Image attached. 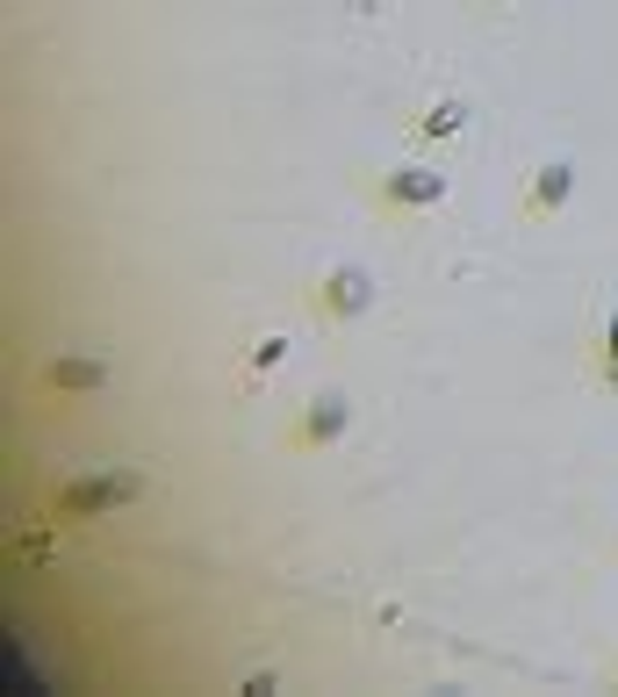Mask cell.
<instances>
[{
  "instance_id": "obj_5",
  "label": "cell",
  "mask_w": 618,
  "mask_h": 697,
  "mask_svg": "<svg viewBox=\"0 0 618 697\" xmlns=\"http://www.w3.org/2000/svg\"><path fill=\"white\" fill-rule=\"evenodd\" d=\"M568 194H576V159H547V165H533V180H525L518 216L547 223V216H561V209H568Z\"/></svg>"
},
{
  "instance_id": "obj_7",
  "label": "cell",
  "mask_w": 618,
  "mask_h": 697,
  "mask_svg": "<svg viewBox=\"0 0 618 697\" xmlns=\"http://www.w3.org/2000/svg\"><path fill=\"white\" fill-rule=\"evenodd\" d=\"M43 382L72 388V396H94V388H109V360H51V367H43Z\"/></svg>"
},
{
  "instance_id": "obj_1",
  "label": "cell",
  "mask_w": 618,
  "mask_h": 697,
  "mask_svg": "<svg viewBox=\"0 0 618 697\" xmlns=\"http://www.w3.org/2000/svg\"><path fill=\"white\" fill-rule=\"evenodd\" d=\"M353 424H359V411H353V396H345V388H316V396H303V411L288 417L281 446L303 453V461H316V453H338L345 438H353Z\"/></svg>"
},
{
  "instance_id": "obj_8",
  "label": "cell",
  "mask_w": 618,
  "mask_h": 697,
  "mask_svg": "<svg viewBox=\"0 0 618 697\" xmlns=\"http://www.w3.org/2000/svg\"><path fill=\"white\" fill-rule=\"evenodd\" d=\"M590 374H597L605 396H618V302L605 310V331H597V345H590Z\"/></svg>"
},
{
  "instance_id": "obj_4",
  "label": "cell",
  "mask_w": 618,
  "mask_h": 697,
  "mask_svg": "<svg viewBox=\"0 0 618 697\" xmlns=\"http://www.w3.org/2000/svg\"><path fill=\"white\" fill-rule=\"evenodd\" d=\"M144 496V475H130V467H115V475H94V482H72V489H58V518H101V511H123Z\"/></svg>"
},
{
  "instance_id": "obj_3",
  "label": "cell",
  "mask_w": 618,
  "mask_h": 697,
  "mask_svg": "<svg viewBox=\"0 0 618 697\" xmlns=\"http://www.w3.org/2000/svg\"><path fill=\"white\" fill-rule=\"evenodd\" d=\"M446 188H454V180H446L439 165H388V173L374 180V202H382L388 216H411V209H439Z\"/></svg>"
},
{
  "instance_id": "obj_9",
  "label": "cell",
  "mask_w": 618,
  "mask_h": 697,
  "mask_svg": "<svg viewBox=\"0 0 618 697\" xmlns=\"http://www.w3.org/2000/svg\"><path fill=\"white\" fill-rule=\"evenodd\" d=\"M288 360V339L281 331H266V339H252V360H245V382H266V374Z\"/></svg>"
},
{
  "instance_id": "obj_10",
  "label": "cell",
  "mask_w": 618,
  "mask_h": 697,
  "mask_svg": "<svg viewBox=\"0 0 618 697\" xmlns=\"http://www.w3.org/2000/svg\"><path fill=\"white\" fill-rule=\"evenodd\" d=\"M496 8H510V0H496Z\"/></svg>"
},
{
  "instance_id": "obj_2",
  "label": "cell",
  "mask_w": 618,
  "mask_h": 697,
  "mask_svg": "<svg viewBox=\"0 0 618 697\" xmlns=\"http://www.w3.org/2000/svg\"><path fill=\"white\" fill-rule=\"evenodd\" d=\"M310 302H316V316H324V324L345 331V324H359V316L382 302V287H374V274L359 260H338V266H324V274H316Z\"/></svg>"
},
{
  "instance_id": "obj_6",
  "label": "cell",
  "mask_w": 618,
  "mask_h": 697,
  "mask_svg": "<svg viewBox=\"0 0 618 697\" xmlns=\"http://www.w3.org/2000/svg\"><path fill=\"white\" fill-rule=\"evenodd\" d=\"M467 123H475V109L446 94V101H432V109H425V115L411 123V138H417V144H446V138H460Z\"/></svg>"
}]
</instances>
